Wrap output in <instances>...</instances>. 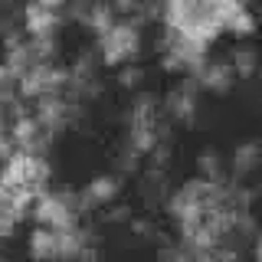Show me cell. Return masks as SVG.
Listing matches in <instances>:
<instances>
[{
	"label": "cell",
	"mask_w": 262,
	"mask_h": 262,
	"mask_svg": "<svg viewBox=\"0 0 262 262\" xmlns=\"http://www.w3.org/2000/svg\"><path fill=\"white\" fill-rule=\"evenodd\" d=\"M102 49L108 62H125L128 56H135L138 49V33L128 27V23H118V27H108L102 36Z\"/></svg>",
	"instance_id": "obj_1"
},
{
	"label": "cell",
	"mask_w": 262,
	"mask_h": 262,
	"mask_svg": "<svg viewBox=\"0 0 262 262\" xmlns=\"http://www.w3.org/2000/svg\"><path fill=\"white\" fill-rule=\"evenodd\" d=\"M36 220L49 229H69L72 226V210L66 207V200L59 196H43L36 203Z\"/></svg>",
	"instance_id": "obj_2"
},
{
	"label": "cell",
	"mask_w": 262,
	"mask_h": 262,
	"mask_svg": "<svg viewBox=\"0 0 262 262\" xmlns=\"http://www.w3.org/2000/svg\"><path fill=\"white\" fill-rule=\"evenodd\" d=\"M112 193H115L112 180H95L92 184V196H98V200H105V196H112Z\"/></svg>",
	"instance_id": "obj_3"
},
{
	"label": "cell",
	"mask_w": 262,
	"mask_h": 262,
	"mask_svg": "<svg viewBox=\"0 0 262 262\" xmlns=\"http://www.w3.org/2000/svg\"><path fill=\"white\" fill-rule=\"evenodd\" d=\"M36 4H43V7H56V4H62V0H36Z\"/></svg>",
	"instance_id": "obj_4"
},
{
	"label": "cell",
	"mask_w": 262,
	"mask_h": 262,
	"mask_svg": "<svg viewBox=\"0 0 262 262\" xmlns=\"http://www.w3.org/2000/svg\"><path fill=\"white\" fill-rule=\"evenodd\" d=\"M256 259H262V239L256 243Z\"/></svg>",
	"instance_id": "obj_5"
}]
</instances>
